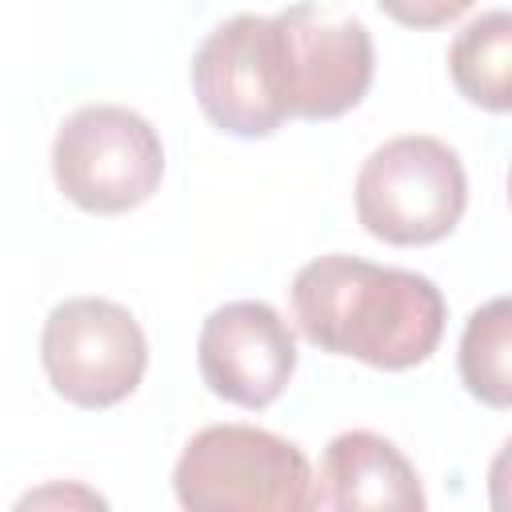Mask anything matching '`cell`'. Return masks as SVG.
<instances>
[{
  "label": "cell",
  "mask_w": 512,
  "mask_h": 512,
  "mask_svg": "<svg viewBox=\"0 0 512 512\" xmlns=\"http://www.w3.org/2000/svg\"><path fill=\"white\" fill-rule=\"evenodd\" d=\"M292 316L320 352L404 372L436 352L448 304L420 272L328 252L296 272Z\"/></svg>",
  "instance_id": "obj_1"
},
{
  "label": "cell",
  "mask_w": 512,
  "mask_h": 512,
  "mask_svg": "<svg viewBox=\"0 0 512 512\" xmlns=\"http://www.w3.org/2000/svg\"><path fill=\"white\" fill-rule=\"evenodd\" d=\"M308 456L252 424H212L196 432L176 468V500L192 512H300L312 508Z\"/></svg>",
  "instance_id": "obj_2"
},
{
  "label": "cell",
  "mask_w": 512,
  "mask_h": 512,
  "mask_svg": "<svg viewBox=\"0 0 512 512\" xmlns=\"http://www.w3.org/2000/svg\"><path fill=\"white\" fill-rule=\"evenodd\" d=\"M464 208V164L436 136H392L356 172V220L384 244H436L460 224Z\"/></svg>",
  "instance_id": "obj_3"
},
{
  "label": "cell",
  "mask_w": 512,
  "mask_h": 512,
  "mask_svg": "<svg viewBox=\"0 0 512 512\" xmlns=\"http://www.w3.org/2000/svg\"><path fill=\"white\" fill-rule=\"evenodd\" d=\"M272 84L288 120H336L364 100L376 72L372 32L300 0L268 16Z\"/></svg>",
  "instance_id": "obj_4"
},
{
  "label": "cell",
  "mask_w": 512,
  "mask_h": 512,
  "mask_svg": "<svg viewBox=\"0 0 512 512\" xmlns=\"http://www.w3.org/2000/svg\"><path fill=\"white\" fill-rule=\"evenodd\" d=\"M52 176L92 216L132 212L164 180L160 132L124 104H84L52 140Z\"/></svg>",
  "instance_id": "obj_5"
},
{
  "label": "cell",
  "mask_w": 512,
  "mask_h": 512,
  "mask_svg": "<svg viewBox=\"0 0 512 512\" xmlns=\"http://www.w3.org/2000/svg\"><path fill=\"white\" fill-rule=\"evenodd\" d=\"M40 364L56 396L96 412L128 400L140 388L148 340L124 304L104 296H72L44 320Z\"/></svg>",
  "instance_id": "obj_6"
},
{
  "label": "cell",
  "mask_w": 512,
  "mask_h": 512,
  "mask_svg": "<svg viewBox=\"0 0 512 512\" xmlns=\"http://www.w3.org/2000/svg\"><path fill=\"white\" fill-rule=\"evenodd\" d=\"M192 92L200 112L228 136H272L288 116L272 84L268 16L240 12L216 24L192 56Z\"/></svg>",
  "instance_id": "obj_7"
},
{
  "label": "cell",
  "mask_w": 512,
  "mask_h": 512,
  "mask_svg": "<svg viewBox=\"0 0 512 512\" xmlns=\"http://www.w3.org/2000/svg\"><path fill=\"white\" fill-rule=\"evenodd\" d=\"M196 364L220 400L268 408L296 372V336L272 304L232 300L200 324Z\"/></svg>",
  "instance_id": "obj_8"
},
{
  "label": "cell",
  "mask_w": 512,
  "mask_h": 512,
  "mask_svg": "<svg viewBox=\"0 0 512 512\" xmlns=\"http://www.w3.org/2000/svg\"><path fill=\"white\" fill-rule=\"evenodd\" d=\"M312 508L420 512L424 488L416 468L392 440L368 428H352L328 440L320 480H312Z\"/></svg>",
  "instance_id": "obj_9"
},
{
  "label": "cell",
  "mask_w": 512,
  "mask_h": 512,
  "mask_svg": "<svg viewBox=\"0 0 512 512\" xmlns=\"http://www.w3.org/2000/svg\"><path fill=\"white\" fill-rule=\"evenodd\" d=\"M448 72L464 100L508 112L512 108V16L504 8L472 20L448 48Z\"/></svg>",
  "instance_id": "obj_10"
},
{
  "label": "cell",
  "mask_w": 512,
  "mask_h": 512,
  "mask_svg": "<svg viewBox=\"0 0 512 512\" xmlns=\"http://www.w3.org/2000/svg\"><path fill=\"white\" fill-rule=\"evenodd\" d=\"M460 380L464 388L504 412L512 404V304L508 296H496L480 304L460 336Z\"/></svg>",
  "instance_id": "obj_11"
},
{
  "label": "cell",
  "mask_w": 512,
  "mask_h": 512,
  "mask_svg": "<svg viewBox=\"0 0 512 512\" xmlns=\"http://www.w3.org/2000/svg\"><path fill=\"white\" fill-rule=\"evenodd\" d=\"M384 16H392L404 28H444L460 20L476 0H376Z\"/></svg>",
  "instance_id": "obj_12"
},
{
  "label": "cell",
  "mask_w": 512,
  "mask_h": 512,
  "mask_svg": "<svg viewBox=\"0 0 512 512\" xmlns=\"http://www.w3.org/2000/svg\"><path fill=\"white\" fill-rule=\"evenodd\" d=\"M44 504H80V508H104V496L88 492V488H40V492H28L20 500V508H44Z\"/></svg>",
  "instance_id": "obj_13"
}]
</instances>
